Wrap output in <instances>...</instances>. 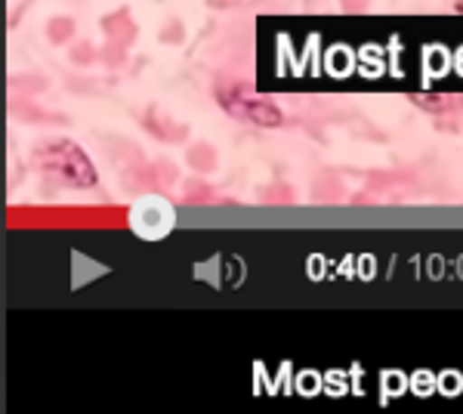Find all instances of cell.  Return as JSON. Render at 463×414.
<instances>
[{"mask_svg": "<svg viewBox=\"0 0 463 414\" xmlns=\"http://www.w3.org/2000/svg\"><path fill=\"white\" fill-rule=\"evenodd\" d=\"M34 161L37 168L47 170L50 177H56L62 186H71V189H93L96 186V168L78 142L69 140L50 142V146L37 149Z\"/></svg>", "mask_w": 463, "mask_h": 414, "instance_id": "1", "label": "cell"}, {"mask_svg": "<svg viewBox=\"0 0 463 414\" xmlns=\"http://www.w3.org/2000/svg\"><path fill=\"white\" fill-rule=\"evenodd\" d=\"M454 10H458V13H463V0H454Z\"/></svg>", "mask_w": 463, "mask_h": 414, "instance_id": "4", "label": "cell"}, {"mask_svg": "<svg viewBox=\"0 0 463 414\" xmlns=\"http://www.w3.org/2000/svg\"><path fill=\"white\" fill-rule=\"evenodd\" d=\"M414 102L417 105H423L427 111H448V109H454V100H448V96H439V93H432V96H427V93H414Z\"/></svg>", "mask_w": 463, "mask_h": 414, "instance_id": "3", "label": "cell"}, {"mask_svg": "<svg viewBox=\"0 0 463 414\" xmlns=\"http://www.w3.org/2000/svg\"><path fill=\"white\" fill-rule=\"evenodd\" d=\"M216 100H220L222 109L229 111L238 121H248L253 127H281L285 124V115L272 100L253 93L248 87H220L216 90Z\"/></svg>", "mask_w": 463, "mask_h": 414, "instance_id": "2", "label": "cell"}]
</instances>
